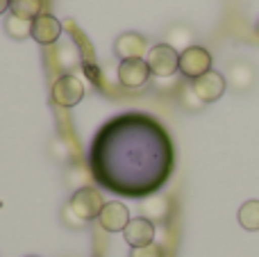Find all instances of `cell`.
<instances>
[{"instance_id": "6da1fadb", "label": "cell", "mask_w": 259, "mask_h": 257, "mask_svg": "<svg viewBox=\"0 0 259 257\" xmlns=\"http://www.w3.org/2000/svg\"><path fill=\"white\" fill-rule=\"evenodd\" d=\"M103 135L127 150V157H94V171L114 191L139 196L166 180L170 146L164 130L143 114H125L103 127Z\"/></svg>"}, {"instance_id": "7a4b0ae2", "label": "cell", "mask_w": 259, "mask_h": 257, "mask_svg": "<svg viewBox=\"0 0 259 257\" xmlns=\"http://www.w3.org/2000/svg\"><path fill=\"white\" fill-rule=\"evenodd\" d=\"M146 62L150 66V73L157 77H173L180 71V53L166 44H157L148 50Z\"/></svg>"}, {"instance_id": "3957f363", "label": "cell", "mask_w": 259, "mask_h": 257, "mask_svg": "<svg viewBox=\"0 0 259 257\" xmlns=\"http://www.w3.org/2000/svg\"><path fill=\"white\" fill-rule=\"evenodd\" d=\"M68 205H71V209L82 221L89 223L91 219H98L100 209L105 207V200L98 189H94V187H82V189H77L75 194L71 196V203Z\"/></svg>"}, {"instance_id": "277c9868", "label": "cell", "mask_w": 259, "mask_h": 257, "mask_svg": "<svg viewBox=\"0 0 259 257\" xmlns=\"http://www.w3.org/2000/svg\"><path fill=\"white\" fill-rule=\"evenodd\" d=\"M180 71L189 80H198L200 75H205L207 71H211V55L202 46H191L184 53H180Z\"/></svg>"}, {"instance_id": "5b68a950", "label": "cell", "mask_w": 259, "mask_h": 257, "mask_svg": "<svg viewBox=\"0 0 259 257\" xmlns=\"http://www.w3.org/2000/svg\"><path fill=\"white\" fill-rule=\"evenodd\" d=\"M50 96H53V103L59 105V107H75L84 98V84L75 75L66 73V75L55 80Z\"/></svg>"}, {"instance_id": "8992f818", "label": "cell", "mask_w": 259, "mask_h": 257, "mask_svg": "<svg viewBox=\"0 0 259 257\" xmlns=\"http://www.w3.org/2000/svg\"><path fill=\"white\" fill-rule=\"evenodd\" d=\"M225 82L234 94H248L257 82V71L248 59H234V62L228 64Z\"/></svg>"}, {"instance_id": "52a82bcc", "label": "cell", "mask_w": 259, "mask_h": 257, "mask_svg": "<svg viewBox=\"0 0 259 257\" xmlns=\"http://www.w3.org/2000/svg\"><path fill=\"white\" fill-rule=\"evenodd\" d=\"M193 91L198 94V98L202 100V103H216V100L221 98V96L225 94V89H228V82H225V75L219 71H207L205 75H200L198 80L191 82Z\"/></svg>"}, {"instance_id": "ba28073f", "label": "cell", "mask_w": 259, "mask_h": 257, "mask_svg": "<svg viewBox=\"0 0 259 257\" xmlns=\"http://www.w3.org/2000/svg\"><path fill=\"white\" fill-rule=\"evenodd\" d=\"M148 39L141 36L139 32H123L114 41V53L121 62L125 59H143V55H148Z\"/></svg>"}, {"instance_id": "9c48e42d", "label": "cell", "mask_w": 259, "mask_h": 257, "mask_svg": "<svg viewBox=\"0 0 259 257\" xmlns=\"http://www.w3.org/2000/svg\"><path fill=\"white\" fill-rule=\"evenodd\" d=\"M150 80V66L146 59H125L118 66V82L127 89H139Z\"/></svg>"}, {"instance_id": "30bf717a", "label": "cell", "mask_w": 259, "mask_h": 257, "mask_svg": "<svg viewBox=\"0 0 259 257\" xmlns=\"http://www.w3.org/2000/svg\"><path fill=\"white\" fill-rule=\"evenodd\" d=\"M98 223L105 232H123L130 223V209L118 200L105 203V207L98 214Z\"/></svg>"}, {"instance_id": "8fae6325", "label": "cell", "mask_w": 259, "mask_h": 257, "mask_svg": "<svg viewBox=\"0 0 259 257\" xmlns=\"http://www.w3.org/2000/svg\"><path fill=\"white\" fill-rule=\"evenodd\" d=\"M123 237L130 244V248H143L150 246L155 239V223H150L148 219L139 217V219H130V223L123 230Z\"/></svg>"}, {"instance_id": "7c38bea8", "label": "cell", "mask_w": 259, "mask_h": 257, "mask_svg": "<svg viewBox=\"0 0 259 257\" xmlns=\"http://www.w3.org/2000/svg\"><path fill=\"white\" fill-rule=\"evenodd\" d=\"M62 34V23L53 14H39L32 21V39L41 46H53Z\"/></svg>"}, {"instance_id": "4fadbf2b", "label": "cell", "mask_w": 259, "mask_h": 257, "mask_svg": "<svg viewBox=\"0 0 259 257\" xmlns=\"http://www.w3.org/2000/svg\"><path fill=\"white\" fill-rule=\"evenodd\" d=\"M141 217L148 219L150 223H161L168 219L170 212V203L166 196H148V198L141 200Z\"/></svg>"}, {"instance_id": "5bb4252c", "label": "cell", "mask_w": 259, "mask_h": 257, "mask_svg": "<svg viewBox=\"0 0 259 257\" xmlns=\"http://www.w3.org/2000/svg\"><path fill=\"white\" fill-rule=\"evenodd\" d=\"M164 44L170 46L173 50L184 53L187 48H191V46L196 44V32L189 25H182V23H180V25H170L164 34Z\"/></svg>"}, {"instance_id": "9a60e30c", "label": "cell", "mask_w": 259, "mask_h": 257, "mask_svg": "<svg viewBox=\"0 0 259 257\" xmlns=\"http://www.w3.org/2000/svg\"><path fill=\"white\" fill-rule=\"evenodd\" d=\"M9 9H12L14 16L25 18V21H34L41 14V9H44V0H12Z\"/></svg>"}, {"instance_id": "2e32d148", "label": "cell", "mask_w": 259, "mask_h": 257, "mask_svg": "<svg viewBox=\"0 0 259 257\" xmlns=\"http://www.w3.org/2000/svg\"><path fill=\"white\" fill-rule=\"evenodd\" d=\"M239 223L243 230H259V200H246L239 207Z\"/></svg>"}, {"instance_id": "e0dca14e", "label": "cell", "mask_w": 259, "mask_h": 257, "mask_svg": "<svg viewBox=\"0 0 259 257\" xmlns=\"http://www.w3.org/2000/svg\"><path fill=\"white\" fill-rule=\"evenodd\" d=\"M5 32H7L12 39L23 41L27 36H32V21H25V18H18L14 14H9L5 18Z\"/></svg>"}, {"instance_id": "ac0fdd59", "label": "cell", "mask_w": 259, "mask_h": 257, "mask_svg": "<svg viewBox=\"0 0 259 257\" xmlns=\"http://www.w3.org/2000/svg\"><path fill=\"white\" fill-rule=\"evenodd\" d=\"M180 105H182L187 112H200V109L205 107V103L198 98V94L193 91L191 84H182V87H180Z\"/></svg>"}, {"instance_id": "d6986e66", "label": "cell", "mask_w": 259, "mask_h": 257, "mask_svg": "<svg viewBox=\"0 0 259 257\" xmlns=\"http://www.w3.org/2000/svg\"><path fill=\"white\" fill-rule=\"evenodd\" d=\"M57 59H59V66L71 68V66H75V64L80 62V53H77V48L68 41V44H64V46H59L57 48Z\"/></svg>"}, {"instance_id": "ffe728a7", "label": "cell", "mask_w": 259, "mask_h": 257, "mask_svg": "<svg viewBox=\"0 0 259 257\" xmlns=\"http://www.w3.org/2000/svg\"><path fill=\"white\" fill-rule=\"evenodd\" d=\"M87 182H89V176H87L84 168H80V166H71V168H68L66 185L75 187V191H77V189H82V187H89Z\"/></svg>"}, {"instance_id": "44dd1931", "label": "cell", "mask_w": 259, "mask_h": 257, "mask_svg": "<svg viewBox=\"0 0 259 257\" xmlns=\"http://www.w3.org/2000/svg\"><path fill=\"white\" fill-rule=\"evenodd\" d=\"M62 221L66 228H73V230H82V228L87 226V221H82L80 217H77L75 212L71 209V205H66V207L62 209Z\"/></svg>"}, {"instance_id": "7402d4cb", "label": "cell", "mask_w": 259, "mask_h": 257, "mask_svg": "<svg viewBox=\"0 0 259 257\" xmlns=\"http://www.w3.org/2000/svg\"><path fill=\"white\" fill-rule=\"evenodd\" d=\"M50 155H53L57 162H66L68 159V146L64 144L62 139H53V144H50Z\"/></svg>"}, {"instance_id": "603a6c76", "label": "cell", "mask_w": 259, "mask_h": 257, "mask_svg": "<svg viewBox=\"0 0 259 257\" xmlns=\"http://www.w3.org/2000/svg\"><path fill=\"white\" fill-rule=\"evenodd\" d=\"M130 257H164L161 248L157 244H150V246H143V248H132Z\"/></svg>"}, {"instance_id": "cb8c5ba5", "label": "cell", "mask_w": 259, "mask_h": 257, "mask_svg": "<svg viewBox=\"0 0 259 257\" xmlns=\"http://www.w3.org/2000/svg\"><path fill=\"white\" fill-rule=\"evenodd\" d=\"M9 3H12V0H0V14H5L9 9Z\"/></svg>"}, {"instance_id": "d4e9b609", "label": "cell", "mask_w": 259, "mask_h": 257, "mask_svg": "<svg viewBox=\"0 0 259 257\" xmlns=\"http://www.w3.org/2000/svg\"><path fill=\"white\" fill-rule=\"evenodd\" d=\"M257 36H259V18H257Z\"/></svg>"}, {"instance_id": "484cf974", "label": "cell", "mask_w": 259, "mask_h": 257, "mask_svg": "<svg viewBox=\"0 0 259 257\" xmlns=\"http://www.w3.org/2000/svg\"><path fill=\"white\" fill-rule=\"evenodd\" d=\"M32 257H34V255H32Z\"/></svg>"}]
</instances>
